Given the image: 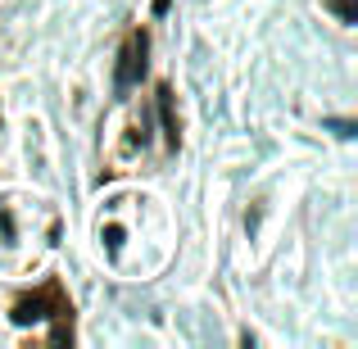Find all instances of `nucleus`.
<instances>
[{
	"label": "nucleus",
	"mask_w": 358,
	"mask_h": 349,
	"mask_svg": "<svg viewBox=\"0 0 358 349\" xmlns=\"http://www.w3.org/2000/svg\"><path fill=\"white\" fill-rule=\"evenodd\" d=\"M9 318H14L18 327L41 322V318H59V322H73V304L64 299V290L50 281V286H41V290H32V295H23V299H18Z\"/></svg>",
	"instance_id": "nucleus-1"
},
{
	"label": "nucleus",
	"mask_w": 358,
	"mask_h": 349,
	"mask_svg": "<svg viewBox=\"0 0 358 349\" xmlns=\"http://www.w3.org/2000/svg\"><path fill=\"white\" fill-rule=\"evenodd\" d=\"M145 55H150V36L141 32H127V41H122V50H118V91H127V87H136L141 78H145Z\"/></svg>",
	"instance_id": "nucleus-2"
},
{
	"label": "nucleus",
	"mask_w": 358,
	"mask_h": 349,
	"mask_svg": "<svg viewBox=\"0 0 358 349\" xmlns=\"http://www.w3.org/2000/svg\"><path fill=\"white\" fill-rule=\"evenodd\" d=\"M327 5L341 14V23H354V0H327Z\"/></svg>",
	"instance_id": "nucleus-3"
}]
</instances>
